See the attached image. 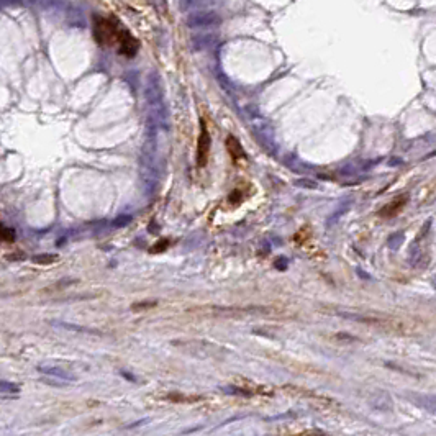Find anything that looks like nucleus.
Returning a JSON list of instances; mask_svg holds the SVG:
<instances>
[{
  "label": "nucleus",
  "mask_w": 436,
  "mask_h": 436,
  "mask_svg": "<svg viewBox=\"0 0 436 436\" xmlns=\"http://www.w3.org/2000/svg\"><path fill=\"white\" fill-rule=\"evenodd\" d=\"M59 326L62 328H67V330H74V331H86V333H99V331H94V330H89V328H84V326H76V325H69V323H58Z\"/></svg>",
  "instance_id": "15"
},
{
  "label": "nucleus",
  "mask_w": 436,
  "mask_h": 436,
  "mask_svg": "<svg viewBox=\"0 0 436 436\" xmlns=\"http://www.w3.org/2000/svg\"><path fill=\"white\" fill-rule=\"evenodd\" d=\"M223 392H227V394H234V395H244V397H251L253 394L249 390H244L243 387L239 385H228V387H222Z\"/></svg>",
  "instance_id": "8"
},
{
  "label": "nucleus",
  "mask_w": 436,
  "mask_h": 436,
  "mask_svg": "<svg viewBox=\"0 0 436 436\" xmlns=\"http://www.w3.org/2000/svg\"><path fill=\"white\" fill-rule=\"evenodd\" d=\"M293 184L298 185V187H310V189H317V187H318L317 182H313V180H308V179H298V180H293Z\"/></svg>",
  "instance_id": "16"
},
{
  "label": "nucleus",
  "mask_w": 436,
  "mask_h": 436,
  "mask_svg": "<svg viewBox=\"0 0 436 436\" xmlns=\"http://www.w3.org/2000/svg\"><path fill=\"white\" fill-rule=\"evenodd\" d=\"M38 371L43 372V374L58 377V379L66 380V382H74L76 380V376H72L71 372L61 369V367H55V366H38Z\"/></svg>",
  "instance_id": "6"
},
{
  "label": "nucleus",
  "mask_w": 436,
  "mask_h": 436,
  "mask_svg": "<svg viewBox=\"0 0 436 436\" xmlns=\"http://www.w3.org/2000/svg\"><path fill=\"white\" fill-rule=\"evenodd\" d=\"M130 222H131V215H120L118 218H115L114 222H112V227H114V228H123Z\"/></svg>",
  "instance_id": "13"
},
{
  "label": "nucleus",
  "mask_w": 436,
  "mask_h": 436,
  "mask_svg": "<svg viewBox=\"0 0 436 436\" xmlns=\"http://www.w3.org/2000/svg\"><path fill=\"white\" fill-rule=\"evenodd\" d=\"M158 305V300H143V302H136L131 305V310H146V308H153Z\"/></svg>",
  "instance_id": "11"
},
{
  "label": "nucleus",
  "mask_w": 436,
  "mask_h": 436,
  "mask_svg": "<svg viewBox=\"0 0 436 436\" xmlns=\"http://www.w3.org/2000/svg\"><path fill=\"white\" fill-rule=\"evenodd\" d=\"M58 254H51V253H45V254H38V256H33L31 261L35 264H40V266H48V264H53L58 261Z\"/></svg>",
  "instance_id": "7"
},
{
  "label": "nucleus",
  "mask_w": 436,
  "mask_h": 436,
  "mask_svg": "<svg viewBox=\"0 0 436 436\" xmlns=\"http://www.w3.org/2000/svg\"><path fill=\"white\" fill-rule=\"evenodd\" d=\"M407 200H408V195H407V194L399 195V197H395L392 202L387 203L385 207L379 212V215H380V217H395V215L407 205Z\"/></svg>",
  "instance_id": "4"
},
{
  "label": "nucleus",
  "mask_w": 436,
  "mask_h": 436,
  "mask_svg": "<svg viewBox=\"0 0 436 436\" xmlns=\"http://www.w3.org/2000/svg\"><path fill=\"white\" fill-rule=\"evenodd\" d=\"M286 264H287L286 259H282V262L281 261H276V267L277 269H286Z\"/></svg>",
  "instance_id": "18"
},
{
  "label": "nucleus",
  "mask_w": 436,
  "mask_h": 436,
  "mask_svg": "<svg viewBox=\"0 0 436 436\" xmlns=\"http://www.w3.org/2000/svg\"><path fill=\"white\" fill-rule=\"evenodd\" d=\"M116 43H118V48H120V55H123L126 58L136 56V53H138V50H140V41L136 40L128 30H121L120 28Z\"/></svg>",
  "instance_id": "3"
},
{
  "label": "nucleus",
  "mask_w": 436,
  "mask_h": 436,
  "mask_svg": "<svg viewBox=\"0 0 436 436\" xmlns=\"http://www.w3.org/2000/svg\"><path fill=\"white\" fill-rule=\"evenodd\" d=\"M227 149H228V154L232 156L233 163H238L239 159L246 158V154H244V149H243L241 143H239V141L234 138L233 135H228V138H227Z\"/></svg>",
  "instance_id": "5"
},
{
  "label": "nucleus",
  "mask_w": 436,
  "mask_h": 436,
  "mask_svg": "<svg viewBox=\"0 0 436 436\" xmlns=\"http://www.w3.org/2000/svg\"><path fill=\"white\" fill-rule=\"evenodd\" d=\"M210 145H212V138H210L207 123H205V120H200V135L197 141V164L200 168H205L208 163Z\"/></svg>",
  "instance_id": "2"
},
{
  "label": "nucleus",
  "mask_w": 436,
  "mask_h": 436,
  "mask_svg": "<svg viewBox=\"0 0 436 436\" xmlns=\"http://www.w3.org/2000/svg\"><path fill=\"white\" fill-rule=\"evenodd\" d=\"M338 340H349V341H356L354 336H349V335H345V333H340V335H336Z\"/></svg>",
  "instance_id": "17"
},
{
  "label": "nucleus",
  "mask_w": 436,
  "mask_h": 436,
  "mask_svg": "<svg viewBox=\"0 0 436 436\" xmlns=\"http://www.w3.org/2000/svg\"><path fill=\"white\" fill-rule=\"evenodd\" d=\"M118 23L115 18H104L95 17L94 18V38L100 46H112L116 43L118 38Z\"/></svg>",
  "instance_id": "1"
},
{
  "label": "nucleus",
  "mask_w": 436,
  "mask_h": 436,
  "mask_svg": "<svg viewBox=\"0 0 436 436\" xmlns=\"http://www.w3.org/2000/svg\"><path fill=\"white\" fill-rule=\"evenodd\" d=\"M20 390V387L17 384H12V382H5L0 380V392H5V394H17Z\"/></svg>",
  "instance_id": "12"
},
{
  "label": "nucleus",
  "mask_w": 436,
  "mask_h": 436,
  "mask_svg": "<svg viewBox=\"0 0 436 436\" xmlns=\"http://www.w3.org/2000/svg\"><path fill=\"white\" fill-rule=\"evenodd\" d=\"M168 246H169V241H168V239H159V241L156 243L154 246L149 249V253H153V254L163 253L164 249H168Z\"/></svg>",
  "instance_id": "14"
},
{
  "label": "nucleus",
  "mask_w": 436,
  "mask_h": 436,
  "mask_svg": "<svg viewBox=\"0 0 436 436\" xmlns=\"http://www.w3.org/2000/svg\"><path fill=\"white\" fill-rule=\"evenodd\" d=\"M74 282H76L74 279H62V282H58V284H55V286L46 287L43 292H56V291H61V289L71 286V284H74Z\"/></svg>",
  "instance_id": "9"
},
{
  "label": "nucleus",
  "mask_w": 436,
  "mask_h": 436,
  "mask_svg": "<svg viewBox=\"0 0 436 436\" xmlns=\"http://www.w3.org/2000/svg\"><path fill=\"white\" fill-rule=\"evenodd\" d=\"M0 239L5 243H10L15 239V233H13V230L10 228H5L3 225H0Z\"/></svg>",
  "instance_id": "10"
}]
</instances>
